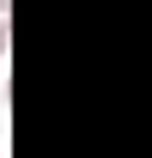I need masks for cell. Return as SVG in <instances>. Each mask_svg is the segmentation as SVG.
Returning <instances> with one entry per match:
<instances>
[{
    "label": "cell",
    "instance_id": "6da1fadb",
    "mask_svg": "<svg viewBox=\"0 0 152 158\" xmlns=\"http://www.w3.org/2000/svg\"><path fill=\"white\" fill-rule=\"evenodd\" d=\"M6 31H12V24H6V0H0V61H6V43H12Z\"/></svg>",
    "mask_w": 152,
    "mask_h": 158
}]
</instances>
